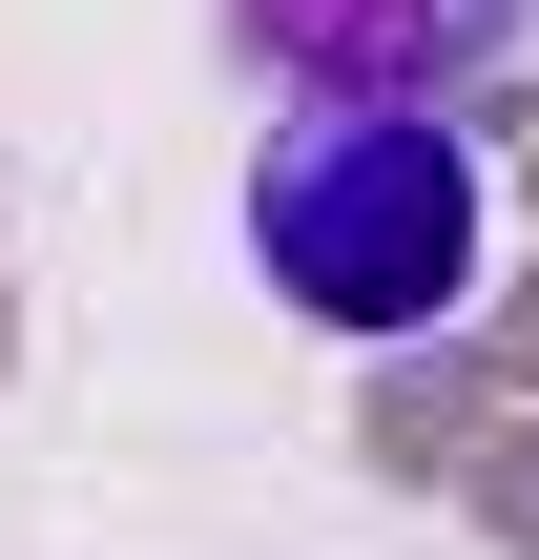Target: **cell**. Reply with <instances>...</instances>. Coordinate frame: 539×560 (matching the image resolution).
<instances>
[{"instance_id": "cell-1", "label": "cell", "mask_w": 539, "mask_h": 560, "mask_svg": "<svg viewBox=\"0 0 539 560\" xmlns=\"http://www.w3.org/2000/svg\"><path fill=\"white\" fill-rule=\"evenodd\" d=\"M249 270H270L312 332H353V353L436 332V312L499 270V166H478V125H457V104H291L270 166H249Z\"/></svg>"}, {"instance_id": "cell-2", "label": "cell", "mask_w": 539, "mask_h": 560, "mask_svg": "<svg viewBox=\"0 0 539 560\" xmlns=\"http://www.w3.org/2000/svg\"><path fill=\"white\" fill-rule=\"evenodd\" d=\"M539 0H229L249 62H291L312 104H457Z\"/></svg>"}]
</instances>
